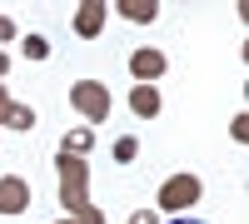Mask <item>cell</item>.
<instances>
[{"label":"cell","instance_id":"obj_1","mask_svg":"<svg viewBox=\"0 0 249 224\" xmlns=\"http://www.w3.org/2000/svg\"><path fill=\"white\" fill-rule=\"evenodd\" d=\"M55 170H60V205L70 209V219L85 224H105V209L90 205V165L80 155H60L55 150Z\"/></svg>","mask_w":249,"mask_h":224},{"label":"cell","instance_id":"obj_2","mask_svg":"<svg viewBox=\"0 0 249 224\" xmlns=\"http://www.w3.org/2000/svg\"><path fill=\"white\" fill-rule=\"evenodd\" d=\"M199 194H204V185H199V174H170L160 185V199H155V209H164V214H184L190 205H199Z\"/></svg>","mask_w":249,"mask_h":224},{"label":"cell","instance_id":"obj_3","mask_svg":"<svg viewBox=\"0 0 249 224\" xmlns=\"http://www.w3.org/2000/svg\"><path fill=\"white\" fill-rule=\"evenodd\" d=\"M70 105L85 115L90 125H105L110 120V90L100 85V80H75L70 85Z\"/></svg>","mask_w":249,"mask_h":224},{"label":"cell","instance_id":"obj_4","mask_svg":"<svg viewBox=\"0 0 249 224\" xmlns=\"http://www.w3.org/2000/svg\"><path fill=\"white\" fill-rule=\"evenodd\" d=\"M170 70V60H164V50H155V45H140V50H130V75H135V85H155V80Z\"/></svg>","mask_w":249,"mask_h":224},{"label":"cell","instance_id":"obj_5","mask_svg":"<svg viewBox=\"0 0 249 224\" xmlns=\"http://www.w3.org/2000/svg\"><path fill=\"white\" fill-rule=\"evenodd\" d=\"M30 209V185L20 174H0V214H25Z\"/></svg>","mask_w":249,"mask_h":224},{"label":"cell","instance_id":"obj_6","mask_svg":"<svg viewBox=\"0 0 249 224\" xmlns=\"http://www.w3.org/2000/svg\"><path fill=\"white\" fill-rule=\"evenodd\" d=\"M0 125H5V130H20V135L35 130V110H30V105H15V100L5 95V85H0Z\"/></svg>","mask_w":249,"mask_h":224},{"label":"cell","instance_id":"obj_7","mask_svg":"<svg viewBox=\"0 0 249 224\" xmlns=\"http://www.w3.org/2000/svg\"><path fill=\"white\" fill-rule=\"evenodd\" d=\"M100 30H105V5H100V0H85V5L75 10V35L80 40H95Z\"/></svg>","mask_w":249,"mask_h":224},{"label":"cell","instance_id":"obj_8","mask_svg":"<svg viewBox=\"0 0 249 224\" xmlns=\"http://www.w3.org/2000/svg\"><path fill=\"white\" fill-rule=\"evenodd\" d=\"M160 90L155 85H130V110H135V120H155L160 115Z\"/></svg>","mask_w":249,"mask_h":224},{"label":"cell","instance_id":"obj_9","mask_svg":"<svg viewBox=\"0 0 249 224\" xmlns=\"http://www.w3.org/2000/svg\"><path fill=\"white\" fill-rule=\"evenodd\" d=\"M115 5H120L124 20H135V25H155V20H160V5H155V0H115Z\"/></svg>","mask_w":249,"mask_h":224},{"label":"cell","instance_id":"obj_10","mask_svg":"<svg viewBox=\"0 0 249 224\" xmlns=\"http://www.w3.org/2000/svg\"><path fill=\"white\" fill-rule=\"evenodd\" d=\"M90 145H95V130H90V125H75L65 139H60V155H80V159H85Z\"/></svg>","mask_w":249,"mask_h":224},{"label":"cell","instance_id":"obj_11","mask_svg":"<svg viewBox=\"0 0 249 224\" xmlns=\"http://www.w3.org/2000/svg\"><path fill=\"white\" fill-rule=\"evenodd\" d=\"M110 155H115V165H135V155H140V139H135V135H120Z\"/></svg>","mask_w":249,"mask_h":224},{"label":"cell","instance_id":"obj_12","mask_svg":"<svg viewBox=\"0 0 249 224\" xmlns=\"http://www.w3.org/2000/svg\"><path fill=\"white\" fill-rule=\"evenodd\" d=\"M20 55H25V60H50V40L45 35H25V40H20Z\"/></svg>","mask_w":249,"mask_h":224},{"label":"cell","instance_id":"obj_13","mask_svg":"<svg viewBox=\"0 0 249 224\" xmlns=\"http://www.w3.org/2000/svg\"><path fill=\"white\" fill-rule=\"evenodd\" d=\"M5 40H20V25L10 15H0V45H5Z\"/></svg>","mask_w":249,"mask_h":224},{"label":"cell","instance_id":"obj_14","mask_svg":"<svg viewBox=\"0 0 249 224\" xmlns=\"http://www.w3.org/2000/svg\"><path fill=\"white\" fill-rule=\"evenodd\" d=\"M124 224H160V209H135Z\"/></svg>","mask_w":249,"mask_h":224},{"label":"cell","instance_id":"obj_15","mask_svg":"<svg viewBox=\"0 0 249 224\" xmlns=\"http://www.w3.org/2000/svg\"><path fill=\"white\" fill-rule=\"evenodd\" d=\"M230 135H234V139H244V135H249V120H244V115H234V125H230Z\"/></svg>","mask_w":249,"mask_h":224},{"label":"cell","instance_id":"obj_16","mask_svg":"<svg viewBox=\"0 0 249 224\" xmlns=\"http://www.w3.org/2000/svg\"><path fill=\"white\" fill-rule=\"evenodd\" d=\"M5 70H10V55H5V50H0V80H5Z\"/></svg>","mask_w":249,"mask_h":224},{"label":"cell","instance_id":"obj_17","mask_svg":"<svg viewBox=\"0 0 249 224\" xmlns=\"http://www.w3.org/2000/svg\"><path fill=\"white\" fill-rule=\"evenodd\" d=\"M170 224H204V219H190V214H179V219H170Z\"/></svg>","mask_w":249,"mask_h":224},{"label":"cell","instance_id":"obj_18","mask_svg":"<svg viewBox=\"0 0 249 224\" xmlns=\"http://www.w3.org/2000/svg\"><path fill=\"white\" fill-rule=\"evenodd\" d=\"M55 224H85V219H55Z\"/></svg>","mask_w":249,"mask_h":224}]
</instances>
